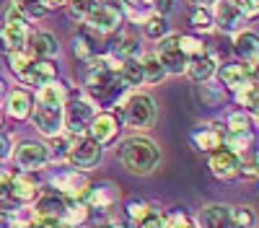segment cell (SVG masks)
<instances>
[{
    "instance_id": "f907efd6",
    "label": "cell",
    "mask_w": 259,
    "mask_h": 228,
    "mask_svg": "<svg viewBox=\"0 0 259 228\" xmlns=\"http://www.w3.org/2000/svg\"><path fill=\"white\" fill-rule=\"evenodd\" d=\"M0 228H18V220H16V215H8V213H3V210H0Z\"/></svg>"
},
{
    "instance_id": "7dc6e473",
    "label": "cell",
    "mask_w": 259,
    "mask_h": 228,
    "mask_svg": "<svg viewBox=\"0 0 259 228\" xmlns=\"http://www.w3.org/2000/svg\"><path fill=\"white\" fill-rule=\"evenodd\" d=\"M11 179H13V174H8L6 169H0V200H8V192H11Z\"/></svg>"
},
{
    "instance_id": "8d00e7d4",
    "label": "cell",
    "mask_w": 259,
    "mask_h": 228,
    "mask_svg": "<svg viewBox=\"0 0 259 228\" xmlns=\"http://www.w3.org/2000/svg\"><path fill=\"white\" fill-rule=\"evenodd\" d=\"M124 210H127V215H130V218H133V220L138 223V220H143V218H145L150 210H153V207H150V205H148L143 197H133V200H127Z\"/></svg>"
},
{
    "instance_id": "ab89813d",
    "label": "cell",
    "mask_w": 259,
    "mask_h": 228,
    "mask_svg": "<svg viewBox=\"0 0 259 228\" xmlns=\"http://www.w3.org/2000/svg\"><path fill=\"white\" fill-rule=\"evenodd\" d=\"M70 140H73V135H68V132H60V135H55V138H52V153H50V158L62 161L65 156H68Z\"/></svg>"
},
{
    "instance_id": "ac0fdd59",
    "label": "cell",
    "mask_w": 259,
    "mask_h": 228,
    "mask_svg": "<svg viewBox=\"0 0 259 228\" xmlns=\"http://www.w3.org/2000/svg\"><path fill=\"white\" fill-rule=\"evenodd\" d=\"M24 50H26V55H29L31 60H50V57L60 50V44H57V39H55L52 34L36 31V34H29Z\"/></svg>"
},
{
    "instance_id": "6da1fadb",
    "label": "cell",
    "mask_w": 259,
    "mask_h": 228,
    "mask_svg": "<svg viewBox=\"0 0 259 228\" xmlns=\"http://www.w3.org/2000/svg\"><path fill=\"white\" fill-rule=\"evenodd\" d=\"M89 94L94 96V101H99V107H114L119 101V96L124 94V83L119 80L117 73V57H91L89 60Z\"/></svg>"
},
{
    "instance_id": "c3c4849f",
    "label": "cell",
    "mask_w": 259,
    "mask_h": 228,
    "mask_svg": "<svg viewBox=\"0 0 259 228\" xmlns=\"http://www.w3.org/2000/svg\"><path fill=\"white\" fill-rule=\"evenodd\" d=\"M62 6H68V0H39V8L45 11V13L57 11V8H62Z\"/></svg>"
},
{
    "instance_id": "74e56055",
    "label": "cell",
    "mask_w": 259,
    "mask_h": 228,
    "mask_svg": "<svg viewBox=\"0 0 259 228\" xmlns=\"http://www.w3.org/2000/svg\"><path fill=\"white\" fill-rule=\"evenodd\" d=\"M31 65V57L26 55V50H18V52H8V68L11 73H16L18 78L24 75V70Z\"/></svg>"
},
{
    "instance_id": "11a10c76",
    "label": "cell",
    "mask_w": 259,
    "mask_h": 228,
    "mask_svg": "<svg viewBox=\"0 0 259 228\" xmlns=\"http://www.w3.org/2000/svg\"><path fill=\"white\" fill-rule=\"evenodd\" d=\"M6 94V83H3V78H0V96Z\"/></svg>"
},
{
    "instance_id": "7bdbcfd3",
    "label": "cell",
    "mask_w": 259,
    "mask_h": 228,
    "mask_svg": "<svg viewBox=\"0 0 259 228\" xmlns=\"http://www.w3.org/2000/svg\"><path fill=\"white\" fill-rule=\"evenodd\" d=\"M221 101H223V91L221 88L202 86V104L205 107H221Z\"/></svg>"
},
{
    "instance_id": "f5cc1de1",
    "label": "cell",
    "mask_w": 259,
    "mask_h": 228,
    "mask_svg": "<svg viewBox=\"0 0 259 228\" xmlns=\"http://www.w3.org/2000/svg\"><path fill=\"white\" fill-rule=\"evenodd\" d=\"M96 228H127V225H122V223H117V220H109V223H101V225H96Z\"/></svg>"
},
{
    "instance_id": "7a4b0ae2",
    "label": "cell",
    "mask_w": 259,
    "mask_h": 228,
    "mask_svg": "<svg viewBox=\"0 0 259 228\" xmlns=\"http://www.w3.org/2000/svg\"><path fill=\"white\" fill-rule=\"evenodd\" d=\"M119 161H122V166L130 174L145 176L161 163V151H158V145L150 138L138 135V138L124 140L122 151H119Z\"/></svg>"
},
{
    "instance_id": "5b68a950",
    "label": "cell",
    "mask_w": 259,
    "mask_h": 228,
    "mask_svg": "<svg viewBox=\"0 0 259 228\" xmlns=\"http://www.w3.org/2000/svg\"><path fill=\"white\" fill-rule=\"evenodd\" d=\"M104 156V145H99L96 140H91L89 135H80V138H73L70 140V148H68V158L73 169L78 171H89L94 166H99Z\"/></svg>"
},
{
    "instance_id": "7c38bea8",
    "label": "cell",
    "mask_w": 259,
    "mask_h": 228,
    "mask_svg": "<svg viewBox=\"0 0 259 228\" xmlns=\"http://www.w3.org/2000/svg\"><path fill=\"white\" fill-rule=\"evenodd\" d=\"M221 86H226L228 91H239L246 83L256 80V62H241V65H223L221 73Z\"/></svg>"
},
{
    "instance_id": "e575fe53",
    "label": "cell",
    "mask_w": 259,
    "mask_h": 228,
    "mask_svg": "<svg viewBox=\"0 0 259 228\" xmlns=\"http://www.w3.org/2000/svg\"><path fill=\"white\" fill-rule=\"evenodd\" d=\"M179 47H182V52H184V57L187 60H192V57H200V55H205V44H202V39H197V36H189V34H184V36H179Z\"/></svg>"
},
{
    "instance_id": "7402d4cb",
    "label": "cell",
    "mask_w": 259,
    "mask_h": 228,
    "mask_svg": "<svg viewBox=\"0 0 259 228\" xmlns=\"http://www.w3.org/2000/svg\"><path fill=\"white\" fill-rule=\"evenodd\" d=\"M202 228H233L231 220V207L228 205H207L200 213Z\"/></svg>"
},
{
    "instance_id": "603a6c76",
    "label": "cell",
    "mask_w": 259,
    "mask_h": 228,
    "mask_svg": "<svg viewBox=\"0 0 259 228\" xmlns=\"http://www.w3.org/2000/svg\"><path fill=\"white\" fill-rule=\"evenodd\" d=\"M233 52L239 55L244 62H256V52H259V39L256 31H239L233 39Z\"/></svg>"
},
{
    "instance_id": "d6986e66",
    "label": "cell",
    "mask_w": 259,
    "mask_h": 228,
    "mask_svg": "<svg viewBox=\"0 0 259 228\" xmlns=\"http://www.w3.org/2000/svg\"><path fill=\"white\" fill-rule=\"evenodd\" d=\"M39 197V184L31 179V176H16L11 179V192H8V200L16 202V205H29Z\"/></svg>"
},
{
    "instance_id": "30bf717a",
    "label": "cell",
    "mask_w": 259,
    "mask_h": 228,
    "mask_svg": "<svg viewBox=\"0 0 259 228\" xmlns=\"http://www.w3.org/2000/svg\"><path fill=\"white\" fill-rule=\"evenodd\" d=\"M34 119V127L41 132V135H47V138H55L62 132V107H47V104H39L36 101V107H31V114Z\"/></svg>"
},
{
    "instance_id": "3957f363",
    "label": "cell",
    "mask_w": 259,
    "mask_h": 228,
    "mask_svg": "<svg viewBox=\"0 0 259 228\" xmlns=\"http://www.w3.org/2000/svg\"><path fill=\"white\" fill-rule=\"evenodd\" d=\"M156 101L148 94H133L122 107V119L130 130H148L156 122Z\"/></svg>"
},
{
    "instance_id": "4fadbf2b",
    "label": "cell",
    "mask_w": 259,
    "mask_h": 228,
    "mask_svg": "<svg viewBox=\"0 0 259 228\" xmlns=\"http://www.w3.org/2000/svg\"><path fill=\"white\" fill-rule=\"evenodd\" d=\"M65 215V197L57 195L55 190L52 192H45L36 197V205L31 210V218L34 223H45V220H62Z\"/></svg>"
},
{
    "instance_id": "52a82bcc",
    "label": "cell",
    "mask_w": 259,
    "mask_h": 228,
    "mask_svg": "<svg viewBox=\"0 0 259 228\" xmlns=\"http://www.w3.org/2000/svg\"><path fill=\"white\" fill-rule=\"evenodd\" d=\"M85 24H89V29L96 31V34H112L122 24V13L112 3H94L89 16H85Z\"/></svg>"
},
{
    "instance_id": "f6af8a7d",
    "label": "cell",
    "mask_w": 259,
    "mask_h": 228,
    "mask_svg": "<svg viewBox=\"0 0 259 228\" xmlns=\"http://www.w3.org/2000/svg\"><path fill=\"white\" fill-rule=\"evenodd\" d=\"M11 156H13V140H11V135L0 132V161H6Z\"/></svg>"
},
{
    "instance_id": "ba28073f",
    "label": "cell",
    "mask_w": 259,
    "mask_h": 228,
    "mask_svg": "<svg viewBox=\"0 0 259 228\" xmlns=\"http://www.w3.org/2000/svg\"><path fill=\"white\" fill-rule=\"evenodd\" d=\"M16 163L24 171H39L50 163V148L39 140H24L16 148Z\"/></svg>"
},
{
    "instance_id": "f35d334b",
    "label": "cell",
    "mask_w": 259,
    "mask_h": 228,
    "mask_svg": "<svg viewBox=\"0 0 259 228\" xmlns=\"http://www.w3.org/2000/svg\"><path fill=\"white\" fill-rule=\"evenodd\" d=\"M189 24L194 26V29H200V31H210L212 29V16L205 11V8H192V13H189Z\"/></svg>"
},
{
    "instance_id": "bcb514c9",
    "label": "cell",
    "mask_w": 259,
    "mask_h": 228,
    "mask_svg": "<svg viewBox=\"0 0 259 228\" xmlns=\"http://www.w3.org/2000/svg\"><path fill=\"white\" fill-rule=\"evenodd\" d=\"M236 6H239V11H241V16H244V18H246V16H256V13H259V3H256V0H239Z\"/></svg>"
},
{
    "instance_id": "d590c367",
    "label": "cell",
    "mask_w": 259,
    "mask_h": 228,
    "mask_svg": "<svg viewBox=\"0 0 259 228\" xmlns=\"http://www.w3.org/2000/svg\"><path fill=\"white\" fill-rule=\"evenodd\" d=\"M236 99H239V104H241V109H246V112H256V80L254 83H246L244 88H239L236 91Z\"/></svg>"
},
{
    "instance_id": "cb8c5ba5",
    "label": "cell",
    "mask_w": 259,
    "mask_h": 228,
    "mask_svg": "<svg viewBox=\"0 0 259 228\" xmlns=\"http://www.w3.org/2000/svg\"><path fill=\"white\" fill-rule=\"evenodd\" d=\"M31 107H34V96L26 88L11 91V96H8V114L13 119H26L31 114Z\"/></svg>"
},
{
    "instance_id": "1f68e13d",
    "label": "cell",
    "mask_w": 259,
    "mask_h": 228,
    "mask_svg": "<svg viewBox=\"0 0 259 228\" xmlns=\"http://www.w3.org/2000/svg\"><path fill=\"white\" fill-rule=\"evenodd\" d=\"M231 220H233V228H254L256 225V215L246 205L231 207Z\"/></svg>"
},
{
    "instance_id": "60d3db41",
    "label": "cell",
    "mask_w": 259,
    "mask_h": 228,
    "mask_svg": "<svg viewBox=\"0 0 259 228\" xmlns=\"http://www.w3.org/2000/svg\"><path fill=\"white\" fill-rule=\"evenodd\" d=\"M91 6H94V0H68V16L73 21H85Z\"/></svg>"
},
{
    "instance_id": "db71d44e",
    "label": "cell",
    "mask_w": 259,
    "mask_h": 228,
    "mask_svg": "<svg viewBox=\"0 0 259 228\" xmlns=\"http://www.w3.org/2000/svg\"><path fill=\"white\" fill-rule=\"evenodd\" d=\"M192 3H194V6H200V8H205V6H212L215 0H192Z\"/></svg>"
},
{
    "instance_id": "816d5d0a",
    "label": "cell",
    "mask_w": 259,
    "mask_h": 228,
    "mask_svg": "<svg viewBox=\"0 0 259 228\" xmlns=\"http://www.w3.org/2000/svg\"><path fill=\"white\" fill-rule=\"evenodd\" d=\"M36 228H73V225H68L65 220H45V223H34Z\"/></svg>"
},
{
    "instance_id": "f546056e",
    "label": "cell",
    "mask_w": 259,
    "mask_h": 228,
    "mask_svg": "<svg viewBox=\"0 0 259 228\" xmlns=\"http://www.w3.org/2000/svg\"><path fill=\"white\" fill-rule=\"evenodd\" d=\"M168 31V24H166V16L163 13H153V16H148L145 18V24H143V34L148 39H163Z\"/></svg>"
},
{
    "instance_id": "e0dca14e",
    "label": "cell",
    "mask_w": 259,
    "mask_h": 228,
    "mask_svg": "<svg viewBox=\"0 0 259 228\" xmlns=\"http://www.w3.org/2000/svg\"><path fill=\"white\" fill-rule=\"evenodd\" d=\"M83 200L89 202L91 210H109L117 202V187L112 181H101V184H89Z\"/></svg>"
},
{
    "instance_id": "b9f144b4",
    "label": "cell",
    "mask_w": 259,
    "mask_h": 228,
    "mask_svg": "<svg viewBox=\"0 0 259 228\" xmlns=\"http://www.w3.org/2000/svg\"><path fill=\"white\" fill-rule=\"evenodd\" d=\"M13 6L24 16H45V11L39 8V0H13Z\"/></svg>"
},
{
    "instance_id": "83f0119b",
    "label": "cell",
    "mask_w": 259,
    "mask_h": 228,
    "mask_svg": "<svg viewBox=\"0 0 259 228\" xmlns=\"http://www.w3.org/2000/svg\"><path fill=\"white\" fill-rule=\"evenodd\" d=\"M140 68H143V83H161L166 75V68L161 65V60L156 52L143 55L140 57Z\"/></svg>"
},
{
    "instance_id": "ee69618b",
    "label": "cell",
    "mask_w": 259,
    "mask_h": 228,
    "mask_svg": "<svg viewBox=\"0 0 259 228\" xmlns=\"http://www.w3.org/2000/svg\"><path fill=\"white\" fill-rule=\"evenodd\" d=\"M138 228H163V215L156 213V210H150L143 220H138Z\"/></svg>"
},
{
    "instance_id": "9f6ffc18",
    "label": "cell",
    "mask_w": 259,
    "mask_h": 228,
    "mask_svg": "<svg viewBox=\"0 0 259 228\" xmlns=\"http://www.w3.org/2000/svg\"><path fill=\"white\" fill-rule=\"evenodd\" d=\"M109 3H112V6H114V3H124V0H109Z\"/></svg>"
},
{
    "instance_id": "8fae6325",
    "label": "cell",
    "mask_w": 259,
    "mask_h": 228,
    "mask_svg": "<svg viewBox=\"0 0 259 228\" xmlns=\"http://www.w3.org/2000/svg\"><path fill=\"white\" fill-rule=\"evenodd\" d=\"M50 184H52V190H55L57 195H62V197L70 200V197H83L91 181L85 179L83 171L73 169V171H60V174H55V176L50 179Z\"/></svg>"
},
{
    "instance_id": "484cf974",
    "label": "cell",
    "mask_w": 259,
    "mask_h": 228,
    "mask_svg": "<svg viewBox=\"0 0 259 228\" xmlns=\"http://www.w3.org/2000/svg\"><path fill=\"white\" fill-rule=\"evenodd\" d=\"M119 80L124 83V88H135L143 83V68H140V57H127L119 62Z\"/></svg>"
},
{
    "instance_id": "836d02e7",
    "label": "cell",
    "mask_w": 259,
    "mask_h": 228,
    "mask_svg": "<svg viewBox=\"0 0 259 228\" xmlns=\"http://www.w3.org/2000/svg\"><path fill=\"white\" fill-rule=\"evenodd\" d=\"M163 228H194V223L182 207H174V210L163 213Z\"/></svg>"
},
{
    "instance_id": "4dcf8cb0",
    "label": "cell",
    "mask_w": 259,
    "mask_h": 228,
    "mask_svg": "<svg viewBox=\"0 0 259 228\" xmlns=\"http://www.w3.org/2000/svg\"><path fill=\"white\" fill-rule=\"evenodd\" d=\"M112 57H119V62L122 60H127V57H138L140 55V44L133 39V36H119L114 44H112Z\"/></svg>"
},
{
    "instance_id": "f1b7e54d",
    "label": "cell",
    "mask_w": 259,
    "mask_h": 228,
    "mask_svg": "<svg viewBox=\"0 0 259 228\" xmlns=\"http://www.w3.org/2000/svg\"><path fill=\"white\" fill-rule=\"evenodd\" d=\"M223 148L241 158L244 153L251 151V132H231V130H226V135H223Z\"/></svg>"
},
{
    "instance_id": "5bb4252c",
    "label": "cell",
    "mask_w": 259,
    "mask_h": 228,
    "mask_svg": "<svg viewBox=\"0 0 259 228\" xmlns=\"http://www.w3.org/2000/svg\"><path fill=\"white\" fill-rule=\"evenodd\" d=\"M210 171H212L215 179L231 181L241 171V158L231 151H226V148H218V151L210 153Z\"/></svg>"
},
{
    "instance_id": "9c48e42d",
    "label": "cell",
    "mask_w": 259,
    "mask_h": 228,
    "mask_svg": "<svg viewBox=\"0 0 259 228\" xmlns=\"http://www.w3.org/2000/svg\"><path fill=\"white\" fill-rule=\"evenodd\" d=\"M161 44H158V60H161V65L166 68V73H184L187 70V57L179 47V36L177 34H166L163 39H158Z\"/></svg>"
},
{
    "instance_id": "277c9868",
    "label": "cell",
    "mask_w": 259,
    "mask_h": 228,
    "mask_svg": "<svg viewBox=\"0 0 259 228\" xmlns=\"http://www.w3.org/2000/svg\"><path fill=\"white\" fill-rule=\"evenodd\" d=\"M29 39V18L21 13L16 6H11L6 11V24L0 29V41H3L6 52H18L26 47Z\"/></svg>"
},
{
    "instance_id": "681fc988",
    "label": "cell",
    "mask_w": 259,
    "mask_h": 228,
    "mask_svg": "<svg viewBox=\"0 0 259 228\" xmlns=\"http://www.w3.org/2000/svg\"><path fill=\"white\" fill-rule=\"evenodd\" d=\"M150 6H153L158 13H163V16H166V13L171 11V6H174V0H150Z\"/></svg>"
},
{
    "instance_id": "44dd1931",
    "label": "cell",
    "mask_w": 259,
    "mask_h": 228,
    "mask_svg": "<svg viewBox=\"0 0 259 228\" xmlns=\"http://www.w3.org/2000/svg\"><path fill=\"white\" fill-rule=\"evenodd\" d=\"M215 21H218L221 31H233L241 26L244 16L233 0H215Z\"/></svg>"
},
{
    "instance_id": "2e32d148",
    "label": "cell",
    "mask_w": 259,
    "mask_h": 228,
    "mask_svg": "<svg viewBox=\"0 0 259 228\" xmlns=\"http://www.w3.org/2000/svg\"><path fill=\"white\" fill-rule=\"evenodd\" d=\"M223 135H226V127H221V124H200L192 132V143L197 151L212 153V151L223 148Z\"/></svg>"
},
{
    "instance_id": "d6a6232c",
    "label": "cell",
    "mask_w": 259,
    "mask_h": 228,
    "mask_svg": "<svg viewBox=\"0 0 259 228\" xmlns=\"http://www.w3.org/2000/svg\"><path fill=\"white\" fill-rule=\"evenodd\" d=\"M251 127H254V119L246 114V109L233 112L226 122V130H231V132H251Z\"/></svg>"
},
{
    "instance_id": "9a60e30c",
    "label": "cell",
    "mask_w": 259,
    "mask_h": 228,
    "mask_svg": "<svg viewBox=\"0 0 259 228\" xmlns=\"http://www.w3.org/2000/svg\"><path fill=\"white\" fill-rule=\"evenodd\" d=\"M85 135H89L91 140H96L99 145H109L119 135V119L112 112L94 114V119L89 124V132H85Z\"/></svg>"
},
{
    "instance_id": "8992f818",
    "label": "cell",
    "mask_w": 259,
    "mask_h": 228,
    "mask_svg": "<svg viewBox=\"0 0 259 228\" xmlns=\"http://www.w3.org/2000/svg\"><path fill=\"white\" fill-rule=\"evenodd\" d=\"M94 107L89 101H83V99H73L70 104H65L62 107V127L68 130V135L73 138H80L89 132V124L94 119Z\"/></svg>"
},
{
    "instance_id": "d4e9b609",
    "label": "cell",
    "mask_w": 259,
    "mask_h": 228,
    "mask_svg": "<svg viewBox=\"0 0 259 228\" xmlns=\"http://www.w3.org/2000/svg\"><path fill=\"white\" fill-rule=\"evenodd\" d=\"M194 83H205L212 73H215V57L210 55H200V57H192L187 60V70H184Z\"/></svg>"
},
{
    "instance_id": "ffe728a7",
    "label": "cell",
    "mask_w": 259,
    "mask_h": 228,
    "mask_svg": "<svg viewBox=\"0 0 259 228\" xmlns=\"http://www.w3.org/2000/svg\"><path fill=\"white\" fill-rule=\"evenodd\" d=\"M21 80L29 83V86H45V83L50 80H57V68L52 65L50 60H31V65L24 70V75H21Z\"/></svg>"
},
{
    "instance_id": "4316f807",
    "label": "cell",
    "mask_w": 259,
    "mask_h": 228,
    "mask_svg": "<svg viewBox=\"0 0 259 228\" xmlns=\"http://www.w3.org/2000/svg\"><path fill=\"white\" fill-rule=\"evenodd\" d=\"M65 99H68V91H65V86H60L57 80L45 83V86H39V91H36V101L47 104V107H65Z\"/></svg>"
},
{
    "instance_id": "6f0895ef",
    "label": "cell",
    "mask_w": 259,
    "mask_h": 228,
    "mask_svg": "<svg viewBox=\"0 0 259 228\" xmlns=\"http://www.w3.org/2000/svg\"><path fill=\"white\" fill-rule=\"evenodd\" d=\"M0 124H3V112H0Z\"/></svg>"
}]
</instances>
